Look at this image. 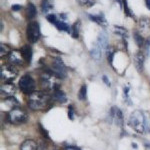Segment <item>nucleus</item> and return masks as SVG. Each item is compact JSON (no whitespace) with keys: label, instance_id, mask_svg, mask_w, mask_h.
Here are the masks:
<instances>
[{"label":"nucleus","instance_id":"nucleus-1","mask_svg":"<svg viewBox=\"0 0 150 150\" xmlns=\"http://www.w3.org/2000/svg\"><path fill=\"white\" fill-rule=\"evenodd\" d=\"M50 96L46 91H34L29 94L28 105L32 110H43L49 105Z\"/></svg>","mask_w":150,"mask_h":150},{"label":"nucleus","instance_id":"nucleus-2","mask_svg":"<svg viewBox=\"0 0 150 150\" xmlns=\"http://www.w3.org/2000/svg\"><path fill=\"white\" fill-rule=\"evenodd\" d=\"M58 79L59 78L53 74L51 70H47L40 75V85L46 91H55L59 89L60 86Z\"/></svg>","mask_w":150,"mask_h":150},{"label":"nucleus","instance_id":"nucleus-3","mask_svg":"<svg viewBox=\"0 0 150 150\" xmlns=\"http://www.w3.org/2000/svg\"><path fill=\"white\" fill-rule=\"evenodd\" d=\"M130 127L133 128L137 133L143 134L146 128V123H145V116L143 112L140 110H135L130 114L129 119H128Z\"/></svg>","mask_w":150,"mask_h":150},{"label":"nucleus","instance_id":"nucleus-4","mask_svg":"<svg viewBox=\"0 0 150 150\" xmlns=\"http://www.w3.org/2000/svg\"><path fill=\"white\" fill-rule=\"evenodd\" d=\"M8 121L12 123V124H21V123L25 122L27 120V114L21 107H16L12 108V109L9 111L8 115Z\"/></svg>","mask_w":150,"mask_h":150},{"label":"nucleus","instance_id":"nucleus-5","mask_svg":"<svg viewBox=\"0 0 150 150\" xmlns=\"http://www.w3.org/2000/svg\"><path fill=\"white\" fill-rule=\"evenodd\" d=\"M19 88L23 93L31 94L35 90V82L29 74L23 75L19 80Z\"/></svg>","mask_w":150,"mask_h":150},{"label":"nucleus","instance_id":"nucleus-6","mask_svg":"<svg viewBox=\"0 0 150 150\" xmlns=\"http://www.w3.org/2000/svg\"><path fill=\"white\" fill-rule=\"evenodd\" d=\"M26 36H27V39L29 42L35 43L36 41H38L40 37V28L39 24L35 21L28 23L27 29H26Z\"/></svg>","mask_w":150,"mask_h":150},{"label":"nucleus","instance_id":"nucleus-7","mask_svg":"<svg viewBox=\"0 0 150 150\" xmlns=\"http://www.w3.org/2000/svg\"><path fill=\"white\" fill-rule=\"evenodd\" d=\"M51 71L58 78H64L66 75V67H65L63 61L59 58H55L52 62Z\"/></svg>","mask_w":150,"mask_h":150},{"label":"nucleus","instance_id":"nucleus-8","mask_svg":"<svg viewBox=\"0 0 150 150\" xmlns=\"http://www.w3.org/2000/svg\"><path fill=\"white\" fill-rule=\"evenodd\" d=\"M17 70L12 65H4L1 67V79L6 82H10L16 78Z\"/></svg>","mask_w":150,"mask_h":150},{"label":"nucleus","instance_id":"nucleus-9","mask_svg":"<svg viewBox=\"0 0 150 150\" xmlns=\"http://www.w3.org/2000/svg\"><path fill=\"white\" fill-rule=\"evenodd\" d=\"M8 61L13 65H23L25 59H24L21 51L12 50L8 55Z\"/></svg>","mask_w":150,"mask_h":150},{"label":"nucleus","instance_id":"nucleus-10","mask_svg":"<svg viewBox=\"0 0 150 150\" xmlns=\"http://www.w3.org/2000/svg\"><path fill=\"white\" fill-rule=\"evenodd\" d=\"M138 28H139V33L141 35H148L150 33V19L149 18L140 19Z\"/></svg>","mask_w":150,"mask_h":150},{"label":"nucleus","instance_id":"nucleus-11","mask_svg":"<svg viewBox=\"0 0 150 150\" xmlns=\"http://www.w3.org/2000/svg\"><path fill=\"white\" fill-rule=\"evenodd\" d=\"M110 114H111V117L113 118V120L116 122V124L121 126L123 123V116H122L121 110L116 107V106H113L110 110Z\"/></svg>","mask_w":150,"mask_h":150},{"label":"nucleus","instance_id":"nucleus-12","mask_svg":"<svg viewBox=\"0 0 150 150\" xmlns=\"http://www.w3.org/2000/svg\"><path fill=\"white\" fill-rule=\"evenodd\" d=\"M16 92V88L12 82H6L1 85V94L7 96H13Z\"/></svg>","mask_w":150,"mask_h":150},{"label":"nucleus","instance_id":"nucleus-13","mask_svg":"<svg viewBox=\"0 0 150 150\" xmlns=\"http://www.w3.org/2000/svg\"><path fill=\"white\" fill-rule=\"evenodd\" d=\"M21 150H37L38 149V145L37 143L32 139H27L21 144L20 147Z\"/></svg>","mask_w":150,"mask_h":150},{"label":"nucleus","instance_id":"nucleus-14","mask_svg":"<svg viewBox=\"0 0 150 150\" xmlns=\"http://www.w3.org/2000/svg\"><path fill=\"white\" fill-rule=\"evenodd\" d=\"M134 63L138 71H142L144 66V55L141 52H138L134 56Z\"/></svg>","mask_w":150,"mask_h":150},{"label":"nucleus","instance_id":"nucleus-15","mask_svg":"<svg viewBox=\"0 0 150 150\" xmlns=\"http://www.w3.org/2000/svg\"><path fill=\"white\" fill-rule=\"evenodd\" d=\"M21 53H22L24 59L27 63H30L31 62V59H32V49H31L30 46L28 45H24V46L21 48Z\"/></svg>","mask_w":150,"mask_h":150},{"label":"nucleus","instance_id":"nucleus-16","mask_svg":"<svg viewBox=\"0 0 150 150\" xmlns=\"http://www.w3.org/2000/svg\"><path fill=\"white\" fill-rule=\"evenodd\" d=\"M53 97L55 100H57L60 103H65L67 100V97L65 95V93L60 89H56L55 91H53Z\"/></svg>","mask_w":150,"mask_h":150},{"label":"nucleus","instance_id":"nucleus-17","mask_svg":"<svg viewBox=\"0 0 150 150\" xmlns=\"http://www.w3.org/2000/svg\"><path fill=\"white\" fill-rule=\"evenodd\" d=\"M26 14L29 19H34L36 16V7L32 3H28L26 8Z\"/></svg>","mask_w":150,"mask_h":150},{"label":"nucleus","instance_id":"nucleus-18","mask_svg":"<svg viewBox=\"0 0 150 150\" xmlns=\"http://www.w3.org/2000/svg\"><path fill=\"white\" fill-rule=\"evenodd\" d=\"M55 26H56V28L58 30H61V31H65V32H69L71 33V28H70V26L67 25L66 23L62 22V21L58 20L56 23H55Z\"/></svg>","mask_w":150,"mask_h":150},{"label":"nucleus","instance_id":"nucleus-19","mask_svg":"<svg viewBox=\"0 0 150 150\" xmlns=\"http://www.w3.org/2000/svg\"><path fill=\"white\" fill-rule=\"evenodd\" d=\"M10 52H11V50L8 45H6L5 43H1V44H0V56L1 57L6 56V55H9Z\"/></svg>","mask_w":150,"mask_h":150},{"label":"nucleus","instance_id":"nucleus-20","mask_svg":"<svg viewBox=\"0 0 150 150\" xmlns=\"http://www.w3.org/2000/svg\"><path fill=\"white\" fill-rule=\"evenodd\" d=\"M114 31L116 34L123 36V37H127L128 36V31L124 27H121V26H114Z\"/></svg>","mask_w":150,"mask_h":150},{"label":"nucleus","instance_id":"nucleus-21","mask_svg":"<svg viewBox=\"0 0 150 150\" xmlns=\"http://www.w3.org/2000/svg\"><path fill=\"white\" fill-rule=\"evenodd\" d=\"M134 40H135V42H136V44L138 45V46L142 47L144 45V39H143V37H142V35L140 34V33H138V32L134 33Z\"/></svg>","mask_w":150,"mask_h":150},{"label":"nucleus","instance_id":"nucleus-22","mask_svg":"<svg viewBox=\"0 0 150 150\" xmlns=\"http://www.w3.org/2000/svg\"><path fill=\"white\" fill-rule=\"evenodd\" d=\"M4 101L8 104L9 107H14L15 105H18V101L16 100V98L13 97V96H8L7 98L4 99Z\"/></svg>","mask_w":150,"mask_h":150},{"label":"nucleus","instance_id":"nucleus-23","mask_svg":"<svg viewBox=\"0 0 150 150\" xmlns=\"http://www.w3.org/2000/svg\"><path fill=\"white\" fill-rule=\"evenodd\" d=\"M41 8H42V11L44 13H46V12H48L52 8V5L50 4V2L48 0H42V2H41Z\"/></svg>","mask_w":150,"mask_h":150},{"label":"nucleus","instance_id":"nucleus-24","mask_svg":"<svg viewBox=\"0 0 150 150\" xmlns=\"http://www.w3.org/2000/svg\"><path fill=\"white\" fill-rule=\"evenodd\" d=\"M86 93H87V91H86V86L85 85H83L81 87V89H80V91H79V94H78V98H79V100H85L86 99Z\"/></svg>","mask_w":150,"mask_h":150},{"label":"nucleus","instance_id":"nucleus-25","mask_svg":"<svg viewBox=\"0 0 150 150\" xmlns=\"http://www.w3.org/2000/svg\"><path fill=\"white\" fill-rule=\"evenodd\" d=\"M89 18L91 19V20L95 21L96 23L98 24H103L105 23V19H104L103 17H101V16H95V15H89Z\"/></svg>","mask_w":150,"mask_h":150},{"label":"nucleus","instance_id":"nucleus-26","mask_svg":"<svg viewBox=\"0 0 150 150\" xmlns=\"http://www.w3.org/2000/svg\"><path fill=\"white\" fill-rule=\"evenodd\" d=\"M79 3H80L82 6L92 7L94 6V4H95V1H94V0H79Z\"/></svg>","mask_w":150,"mask_h":150},{"label":"nucleus","instance_id":"nucleus-27","mask_svg":"<svg viewBox=\"0 0 150 150\" xmlns=\"http://www.w3.org/2000/svg\"><path fill=\"white\" fill-rule=\"evenodd\" d=\"M78 24H79V22L74 23V25L71 27V34L74 38L78 37Z\"/></svg>","mask_w":150,"mask_h":150},{"label":"nucleus","instance_id":"nucleus-28","mask_svg":"<svg viewBox=\"0 0 150 150\" xmlns=\"http://www.w3.org/2000/svg\"><path fill=\"white\" fill-rule=\"evenodd\" d=\"M122 3H123V7H124V12L127 16H132V14L130 13V10H129V7H128V4H127V0H122Z\"/></svg>","mask_w":150,"mask_h":150},{"label":"nucleus","instance_id":"nucleus-29","mask_svg":"<svg viewBox=\"0 0 150 150\" xmlns=\"http://www.w3.org/2000/svg\"><path fill=\"white\" fill-rule=\"evenodd\" d=\"M46 19L48 21H49L50 23H52V24H54L55 25V23L58 21V19L56 18V16L55 15H53V14H49V15H47L46 16Z\"/></svg>","mask_w":150,"mask_h":150},{"label":"nucleus","instance_id":"nucleus-30","mask_svg":"<svg viewBox=\"0 0 150 150\" xmlns=\"http://www.w3.org/2000/svg\"><path fill=\"white\" fill-rule=\"evenodd\" d=\"M74 112H73V108H72V106H69L68 107V117L70 120H73L74 118Z\"/></svg>","mask_w":150,"mask_h":150},{"label":"nucleus","instance_id":"nucleus-31","mask_svg":"<svg viewBox=\"0 0 150 150\" xmlns=\"http://www.w3.org/2000/svg\"><path fill=\"white\" fill-rule=\"evenodd\" d=\"M114 51H109L108 52V59H109L110 64H112V60H113V56H114Z\"/></svg>","mask_w":150,"mask_h":150},{"label":"nucleus","instance_id":"nucleus-32","mask_svg":"<svg viewBox=\"0 0 150 150\" xmlns=\"http://www.w3.org/2000/svg\"><path fill=\"white\" fill-rule=\"evenodd\" d=\"M11 9L13 11H19L21 9V6L20 5H13V6L11 7Z\"/></svg>","mask_w":150,"mask_h":150},{"label":"nucleus","instance_id":"nucleus-33","mask_svg":"<svg viewBox=\"0 0 150 150\" xmlns=\"http://www.w3.org/2000/svg\"><path fill=\"white\" fill-rule=\"evenodd\" d=\"M103 81L105 82V84L107 86H110V81H109V79H107V77L106 76H103Z\"/></svg>","mask_w":150,"mask_h":150},{"label":"nucleus","instance_id":"nucleus-34","mask_svg":"<svg viewBox=\"0 0 150 150\" xmlns=\"http://www.w3.org/2000/svg\"><path fill=\"white\" fill-rule=\"evenodd\" d=\"M145 3H146V7L150 10V0H145Z\"/></svg>","mask_w":150,"mask_h":150}]
</instances>
